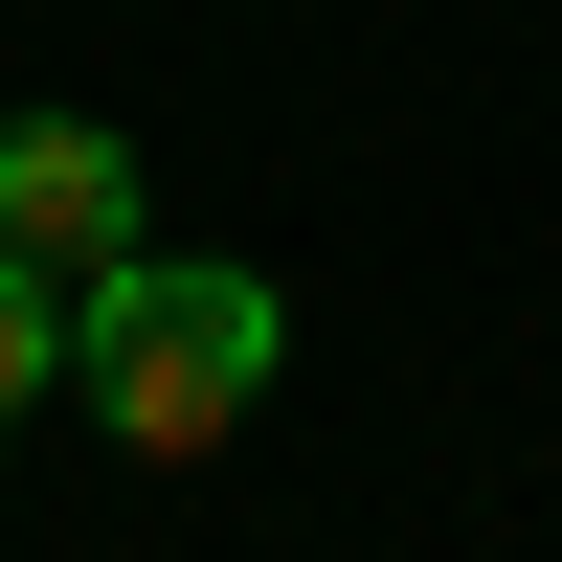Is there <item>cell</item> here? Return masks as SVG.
Returning <instances> with one entry per match:
<instances>
[{"label":"cell","instance_id":"cell-1","mask_svg":"<svg viewBox=\"0 0 562 562\" xmlns=\"http://www.w3.org/2000/svg\"><path fill=\"white\" fill-rule=\"evenodd\" d=\"M68 360H90V428L180 473V450H225V428L270 405V360H293V293H270V270H203V248H135V270H90Z\"/></svg>","mask_w":562,"mask_h":562},{"label":"cell","instance_id":"cell-3","mask_svg":"<svg viewBox=\"0 0 562 562\" xmlns=\"http://www.w3.org/2000/svg\"><path fill=\"white\" fill-rule=\"evenodd\" d=\"M68 315H90V270H45V248H0V428H23L45 383H68Z\"/></svg>","mask_w":562,"mask_h":562},{"label":"cell","instance_id":"cell-2","mask_svg":"<svg viewBox=\"0 0 562 562\" xmlns=\"http://www.w3.org/2000/svg\"><path fill=\"white\" fill-rule=\"evenodd\" d=\"M0 248H45V270H135V158L90 113H23L0 135Z\"/></svg>","mask_w":562,"mask_h":562}]
</instances>
